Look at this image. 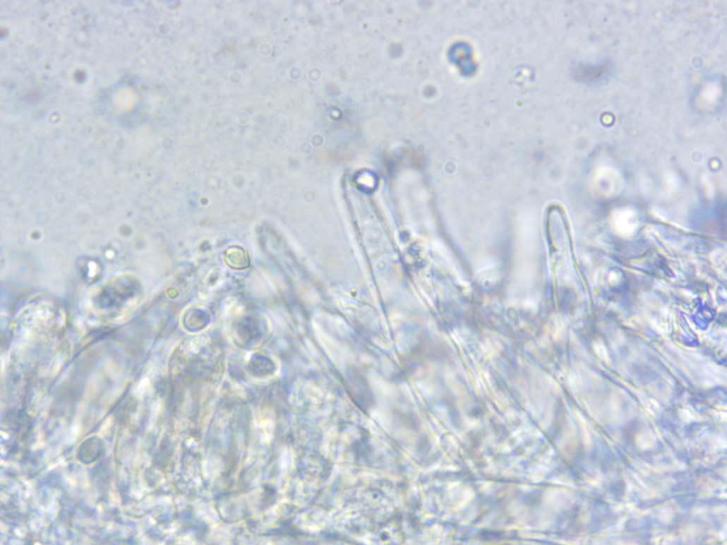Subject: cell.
<instances>
[{"label": "cell", "mask_w": 727, "mask_h": 545, "mask_svg": "<svg viewBox=\"0 0 727 545\" xmlns=\"http://www.w3.org/2000/svg\"><path fill=\"white\" fill-rule=\"evenodd\" d=\"M105 449V444L100 438L92 436L79 445L76 457L81 464L90 465L99 460L104 455Z\"/></svg>", "instance_id": "6da1fadb"}]
</instances>
